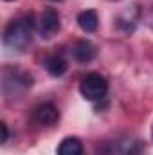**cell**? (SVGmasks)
Returning a JSON list of instances; mask_svg holds the SVG:
<instances>
[{"mask_svg": "<svg viewBox=\"0 0 153 155\" xmlns=\"http://www.w3.org/2000/svg\"><path fill=\"white\" fill-rule=\"evenodd\" d=\"M34 36L33 15H25L11 20L4 29V45L11 51H24Z\"/></svg>", "mask_w": 153, "mask_h": 155, "instance_id": "6da1fadb", "label": "cell"}, {"mask_svg": "<svg viewBox=\"0 0 153 155\" xmlns=\"http://www.w3.org/2000/svg\"><path fill=\"white\" fill-rule=\"evenodd\" d=\"M33 85V76L29 72H24L20 69L5 67L2 71V90L5 97H13L22 94Z\"/></svg>", "mask_w": 153, "mask_h": 155, "instance_id": "7a4b0ae2", "label": "cell"}, {"mask_svg": "<svg viewBox=\"0 0 153 155\" xmlns=\"http://www.w3.org/2000/svg\"><path fill=\"white\" fill-rule=\"evenodd\" d=\"M79 92L86 101H99L108 94V81L97 72H90L81 79Z\"/></svg>", "mask_w": 153, "mask_h": 155, "instance_id": "3957f363", "label": "cell"}, {"mask_svg": "<svg viewBox=\"0 0 153 155\" xmlns=\"http://www.w3.org/2000/svg\"><path fill=\"white\" fill-rule=\"evenodd\" d=\"M61 27V20H60V13L54 7H47L43 9V13L40 15V22H38V29H40V36L45 40L52 38Z\"/></svg>", "mask_w": 153, "mask_h": 155, "instance_id": "277c9868", "label": "cell"}, {"mask_svg": "<svg viewBox=\"0 0 153 155\" xmlns=\"http://www.w3.org/2000/svg\"><path fill=\"white\" fill-rule=\"evenodd\" d=\"M139 15H141V11H139V5H137V4L126 7V9L121 11V13L117 15V18H115L117 29H121L122 33H132V31L135 29L137 22H139Z\"/></svg>", "mask_w": 153, "mask_h": 155, "instance_id": "5b68a950", "label": "cell"}, {"mask_svg": "<svg viewBox=\"0 0 153 155\" xmlns=\"http://www.w3.org/2000/svg\"><path fill=\"white\" fill-rule=\"evenodd\" d=\"M72 56L77 63H90L97 56V49L90 40H77L72 45Z\"/></svg>", "mask_w": 153, "mask_h": 155, "instance_id": "8992f818", "label": "cell"}, {"mask_svg": "<svg viewBox=\"0 0 153 155\" xmlns=\"http://www.w3.org/2000/svg\"><path fill=\"white\" fill-rule=\"evenodd\" d=\"M34 119L41 126H54L60 121V112L52 103H41L34 110Z\"/></svg>", "mask_w": 153, "mask_h": 155, "instance_id": "52a82bcc", "label": "cell"}, {"mask_svg": "<svg viewBox=\"0 0 153 155\" xmlns=\"http://www.w3.org/2000/svg\"><path fill=\"white\" fill-rule=\"evenodd\" d=\"M43 67L47 69V72H49L50 76L60 78L67 72L69 63H67V60H65L61 54H49V56L43 60Z\"/></svg>", "mask_w": 153, "mask_h": 155, "instance_id": "ba28073f", "label": "cell"}, {"mask_svg": "<svg viewBox=\"0 0 153 155\" xmlns=\"http://www.w3.org/2000/svg\"><path fill=\"white\" fill-rule=\"evenodd\" d=\"M58 155H86L85 153V146L77 137H65L60 144H58Z\"/></svg>", "mask_w": 153, "mask_h": 155, "instance_id": "9c48e42d", "label": "cell"}, {"mask_svg": "<svg viewBox=\"0 0 153 155\" xmlns=\"http://www.w3.org/2000/svg\"><path fill=\"white\" fill-rule=\"evenodd\" d=\"M119 155H142L144 153V143L137 137H126L117 146Z\"/></svg>", "mask_w": 153, "mask_h": 155, "instance_id": "30bf717a", "label": "cell"}, {"mask_svg": "<svg viewBox=\"0 0 153 155\" xmlns=\"http://www.w3.org/2000/svg\"><path fill=\"white\" fill-rule=\"evenodd\" d=\"M77 25L85 33H94L99 25V16L94 9H85L77 15Z\"/></svg>", "mask_w": 153, "mask_h": 155, "instance_id": "8fae6325", "label": "cell"}, {"mask_svg": "<svg viewBox=\"0 0 153 155\" xmlns=\"http://www.w3.org/2000/svg\"><path fill=\"white\" fill-rule=\"evenodd\" d=\"M7 137H9V128H7V124H5V121H2V143H5L7 141Z\"/></svg>", "mask_w": 153, "mask_h": 155, "instance_id": "7c38bea8", "label": "cell"}, {"mask_svg": "<svg viewBox=\"0 0 153 155\" xmlns=\"http://www.w3.org/2000/svg\"><path fill=\"white\" fill-rule=\"evenodd\" d=\"M50 2H61V0H50Z\"/></svg>", "mask_w": 153, "mask_h": 155, "instance_id": "4fadbf2b", "label": "cell"}, {"mask_svg": "<svg viewBox=\"0 0 153 155\" xmlns=\"http://www.w3.org/2000/svg\"><path fill=\"white\" fill-rule=\"evenodd\" d=\"M151 137H153V124H151Z\"/></svg>", "mask_w": 153, "mask_h": 155, "instance_id": "5bb4252c", "label": "cell"}, {"mask_svg": "<svg viewBox=\"0 0 153 155\" xmlns=\"http://www.w3.org/2000/svg\"><path fill=\"white\" fill-rule=\"evenodd\" d=\"M5 2H13V0H5Z\"/></svg>", "mask_w": 153, "mask_h": 155, "instance_id": "9a60e30c", "label": "cell"}]
</instances>
